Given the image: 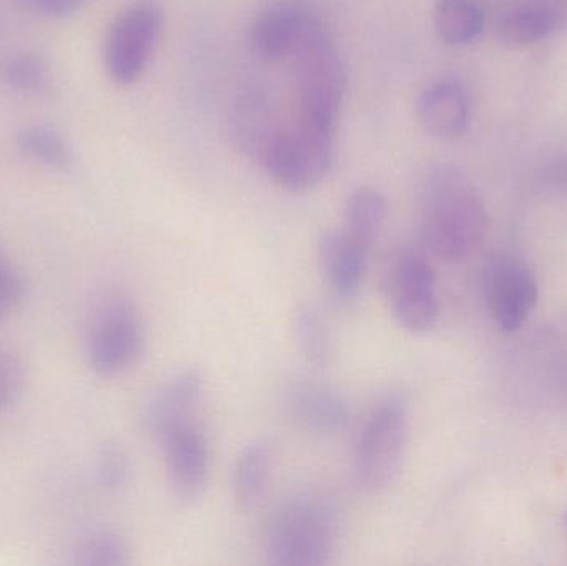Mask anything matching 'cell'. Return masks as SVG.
Listing matches in <instances>:
<instances>
[{"instance_id": "6da1fadb", "label": "cell", "mask_w": 567, "mask_h": 566, "mask_svg": "<svg viewBox=\"0 0 567 566\" xmlns=\"http://www.w3.org/2000/svg\"><path fill=\"white\" fill-rule=\"evenodd\" d=\"M488 212L468 176L453 166H436L422 186V241L446 263L468 259L485 241Z\"/></svg>"}, {"instance_id": "7a4b0ae2", "label": "cell", "mask_w": 567, "mask_h": 566, "mask_svg": "<svg viewBox=\"0 0 567 566\" xmlns=\"http://www.w3.org/2000/svg\"><path fill=\"white\" fill-rule=\"evenodd\" d=\"M340 514L322 495H297L286 502L266 531L265 550L271 565L323 566L337 554Z\"/></svg>"}, {"instance_id": "3957f363", "label": "cell", "mask_w": 567, "mask_h": 566, "mask_svg": "<svg viewBox=\"0 0 567 566\" xmlns=\"http://www.w3.org/2000/svg\"><path fill=\"white\" fill-rule=\"evenodd\" d=\"M296 116L336 128L347 89L346 63L322 20H317L290 56Z\"/></svg>"}, {"instance_id": "277c9868", "label": "cell", "mask_w": 567, "mask_h": 566, "mask_svg": "<svg viewBox=\"0 0 567 566\" xmlns=\"http://www.w3.org/2000/svg\"><path fill=\"white\" fill-rule=\"evenodd\" d=\"M409 429V402L400 392H389L370 411L353 455V474L363 491L382 492L396 481L405 457Z\"/></svg>"}, {"instance_id": "5b68a950", "label": "cell", "mask_w": 567, "mask_h": 566, "mask_svg": "<svg viewBox=\"0 0 567 566\" xmlns=\"http://www.w3.org/2000/svg\"><path fill=\"white\" fill-rule=\"evenodd\" d=\"M336 158V128L293 115L279 126L259 163L284 188L306 192L326 179Z\"/></svg>"}, {"instance_id": "8992f818", "label": "cell", "mask_w": 567, "mask_h": 566, "mask_svg": "<svg viewBox=\"0 0 567 566\" xmlns=\"http://www.w3.org/2000/svg\"><path fill=\"white\" fill-rule=\"evenodd\" d=\"M145 339V322L135 301L125 295L112 296L103 302L90 329V366L105 378L122 374L138 361Z\"/></svg>"}, {"instance_id": "52a82bcc", "label": "cell", "mask_w": 567, "mask_h": 566, "mask_svg": "<svg viewBox=\"0 0 567 566\" xmlns=\"http://www.w3.org/2000/svg\"><path fill=\"white\" fill-rule=\"evenodd\" d=\"M163 20L158 0H133L115 17L106 35L105 65L116 83L130 85L143 75L158 45Z\"/></svg>"}, {"instance_id": "ba28073f", "label": "cell", "mask_w": 567, "mask_h": 566, "mask_svg": "<svg viewBox=\"0 0 567 566\" xmlns=\"http://www.w3.org/2000/svg\"><path fill=\"white\" fill-rule=\"evenodd\" d=\"M483 291L493 321L505 335H513L525 326L539 299V286L532 269L506 255L486 263Z\"/></svg>"}, {"instance_id": "9c48e42d", "label": "cell", "mask_w": 567, "mask_h": 566, "mask_svg": "<svg viewBox=\"0 0 567 566\" xmlns=\"http://www.w3.org/2000/svg\"><path fill=\"white\" fill-rule=\"evenodd\" d=\"M390 302L399 325L413 335L432 331L440 319L436 276L420 253L405 251L393 268Z\"/></svg>"}, {"instance_id": "30bf717a", "label": "cell", "mask_w": 567, "mask_h": 566, "mask_svg": "<svg viewBox=\"0 0 567 566\" xmlns=\"http://www.w3.org/2000/svg\"><path fill=\"white\" fill-rule=\"evenodd\" d=\"M159 441L165 447L169 487L178 501L195 502L208 484L212 452L208 439L192 421L176 425Z\"/></svg>"}, {"instance_id": "8fae6325", "label": "cell", "mask_w": 567, "mask_h": 566, "mask_svg": "<svg viewBox=\"0 0 567 566\" xmlns=\"http://www.w3.org/2000/svg\"><path fill=\"white\" fill-rule=\"evenodd\" d=\"M317 20L319 16L303 0H275L252 23L256 55L266 62L289 60Z\"/></svg>"}, {"instance_id": "7c38bea8", "label": "cell", "mask_w": 567, "mask_h": 566, "mask_svg": "<svg viewBox=\"0 0 567 566\" xmlns=\"http://www.w3.org/2000/svg\"><path fill=\"white\" fill-rule=\"evenodd\" d=\"M205 391L202 369L186 368L172 375L143 402L140 419L146 432L162 439L183 422L192 421L193 411Z\"/></svg>"}, {"instance_id": "4fadbf2b", "label": "cell", "mask_w": 567, "mask_h": 566, "mask_svg": "<svg viewBox=\"0 0 567 566\" xmlns=\"http://www.w3.org/2000/svg\"><path fill=\"white\" fill-rule=\"evenodd\" d=\"M370 249L350 238L342 228L320 239L319 259L330 291L340 301H353L362 291Z\"/></svg>"}, {"instance_id": "5bb4252c", "label": "cell", "mask_w": 567, "mask_h": 566, "mask_svg": "<svg viewBox=\"0 0 567 566\" xmlns=\"http://www.w3.org/2000/svg\"><path fill=\"white\" fill-rule=\"evenodd\" d=\"M419 120L435 138H462L472 120V100L465 86L456 80H440L430 85L419 100Z\"/></svg>"}, {"instance_id": "9a60e30c", "label": "cell", "mask_w": 567, "mask_h": 566, "mask_svg": "<svg viewBox=\"0 0 567 566\" xmlns=\"http://www.w3.org/2000/svg\"><path fill=\"white\" fill-rule=\"evenodd\" d=\"M229 125L236 145L259 162L282 122L265 90L246 89L233 103Z\"/></svg>"}, {"instance_id": "2e32d148", "label": "cell", "mask_w": 567, "mask_h": 566, "mask_svg": "<svg viewBox=\"0 0 567 566\" xmlns=\"http://www.w3.org/2000/svg\"><path fill=\"white\" fill-rule=\"evenodd\" d=\"M290 414L317 434H340L350 422V408L340 392L319 382H297L287 395Z\"/></svg>"}, {"instance_id": "e0dca14e", "label": "cell", "mask_w": 567, "mask_h": 566, "mask_svg": "<svg viewBox=\"0 0 567 566\" xmlns=\"http://www.w3.org/2000/svg\"><path fill=\"white\" fill-rule=\"evenodd\" d=\"M275 464V452L265 439L249 442L239 452L233 469V494L236 504L251 511L268 492Z\"/></svg>"}, {"instance_id": "ac0fdd59", "label": "cell", "mask_w": 567, "mask_h": 566, "mask_svg": "<svg viewBox=\"0 0 567 566\" xmlns=\"http://www.w3.org/2000/svg\"><path fill=\"white\" fill-rule=\"evenodd\" d=\"M558 27V13L548 3H526L509 10L498 25V37L505 45L525 49L548 39Z\"/></svg>"}, {"instance_id": "d6986e66", "label": "cell", "mask_w": 567, "mask_h": 566, "mask_svg": "<svg viewBox=\"0 0 567 566\" xmlns=\"http://www.w3.org/2000/svg\"><path fill=\"white\" fill-rule=\"evenodd\" d=\"M386 212L389 206L382 192L370 186L355 189L347 199L342 229L350 238L372 249L385 225Z\"/></svg>"}, {"instance_id": "ffe728a7", "label": "cell", "mask_w": 567, "mask_h": 566, "mask_svg": "<svg viewBox=\"0 0 567 566\" xmlns=\"http://www.w3.org/2000/svg\"><path fill=\"white\" fill-rule=\"evenodd\" d=\"M486 25L485 10L476 0H439L435 29L440 39L452 47L475 42Z\"/></svg>"}, {"instance_id": "44dd1931", "label": "cell", "mask_w": 567, "mask_h": 566, "mask_svg": "<svg viewBox=\"0 0 567 566\" xmlns=\"http://www.w3.org/2000/svg\"><path fill=\"white\" fill-rule=\"evenodd\" d=\"M292 328L306 361L316 369H326L332 356V344L320 312L313 306H300L293 315Z\"/></svg>"}, {"instance_id": "7402d4cb", "label": "cell", "mask_w": 567, "mask_h": 566, "mask_svg": "<svg viewBox=\"0 0 567 566\" xmlns=\"http://www.w3.org/2000/svg\"><path fill=\"white\" fill-rule=\"evenodd\" d=\"M19 148L30 158L52 166V168L65 169L72 165L73 155L69 143L62 135L43 126L23 130L19 135Z\"/></svg>"}, {"instance_id": "603a6c76", "label": "cell", "mask_w": 567, "mask_h": 566, "mask_svg": "<svg viewBox=\"0 0 567 566\" xmlns=\"http://www.w3.org/2000/svg\"><path fill=\"white\" fill-rule=\"evenodd\" d=\"M76 564L86 566H125L130 564V547L125 538L113 531L90 535L76 554Z\"/></svg>"}, {"instance_id": "cb8c5ba5", "label": "cell", "mask_w": 567, "mask_h": 566, "mask_svg": "<svg viewBox=\"0 0 567 566\" xmlns=\"http://www.w3.org/2000/svg\"><path fill=\"white\" fill-rule=\"evenodd\" d=\"M0 82L20 92H35L47 82V65L33 53H13L0 60Z\"/></svg>"}, {"instance_id": "d4e9b609", "label": "cell", "mask_w": 567, "mask_h": 566, "mask_svg": "<svg viewBox=\"0 0 567 566\" xmlns=\"http://www.w3.org/2000/svg\"><path fill=\"white\" fill-rule=\"evenodd\" d=\"M96 481L105 491L116 492L128 484L132 465L128 452L120 442L106 441L96 454Z\"/></svg>"}, {"instance_id": "484cf974", "label": "cell", "mask_w": 567, "mask_h": 566, "mask_svg": "<svg viewBox=\"0 0 567 566\" xmlns=\"http://www.w3.org/2000/svg\"><path fill=\"white\" fill-rule=\"evenodd\" d=\"M25 282L9 256L0 249V322L22 305Z\"/></svg>"}, {"instance_id": "4316f807", "label": "cell", "mask_w": 567, "mask_h": 566, "mask_svg": "<svg viewBox=\"0 0 567 566\" xmlns=\"http://www.w3.org/2000/svg\"><path fill=\"white\" fill-rule=\"evenodd\" d=\"M25 368L16 356L0 352V411L9 408L22 394Z\"/></svg>"}, {"instance_id": "83f0119b", "label": "cell", "mask_w": 567, "mask_h": 566, "mask_svg": "<svg viewBox=\"0 0 567 566\" xmlns=\"http://www.w3.org/2000/svg\"><path fill=\"white\" fill-rule=\"evenodd\" d=\"M90 0H25L32 12L47 17H65L79 12Z\"/></svg>"}]
</instances>
